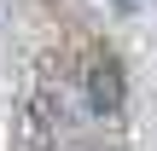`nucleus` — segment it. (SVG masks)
<instances>
[{"mask_svg": "<svg viewBox=\"0 0 157 151\" xmlns=\"http://www.w3.org/2000/svg\"><path fill=\"white\" fill-rule=\"evenodd\" d=\"M122 93H128L122 64H117V58H93V64H87V105H93L99 116H117V111H122Z\"/></svg>", "mask_w": 157, "mask_h": 151, "instance_id": "obj_1", "label": "nucleus"}, {"mask_svg": "<svg viewBox=\"0 0 157 151\" xmlns=\"http://www.w3.org/2000/svg\"><path fill=\"white\" fill-rule=\"evenodd\" d=\"M117 6H122V12H128V6H134V0H117Z\"/></svg>", "mask_w": 157, "mask_h": 151, "instance_id": "obj_2", "label": "nucleus"}]
</instances>
